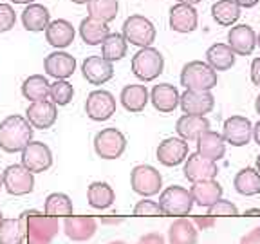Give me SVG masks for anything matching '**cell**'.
Instances as JSON below:
<instances>
[{
    "mask_svg": "<svg viewBox=\"0 0 260 244\" xmlns=\"http://www.w3.org/2000/svg\"><path fill=\"white\" fill-rule=\"evenodd\" d=\"M110 244H125V242H121V240H116V242H110Z\"/></svg>",
    "mask_w": 260,
    "mask_h": 244,
    "instance_id": "cell-54",
    "label": "cell"
},
{
    "mask_svg": "<svg viewBox=\"0 0 260 244\" xmlns=\"http://www.w3.org/2000/svg\"><path fill=\"white\" fill-rule=\"evenodd\" d=\"M152 105L162 114H168L172 110H175V107L179 105V100H181V94L170 83H159L152 89L150 94Z\"/></svg>",
    "mask_w": 260,
    "mask_h": 244,
    "instance_id": "cell-22",
    "label": "cell"
},
{
    "mask_svg": "<svg viewBox=\"0 0 260 244\" xmlns=\"http://www.w3.org/2000/svg\"><path fill=\"white\" fill-rule=\"evenodd\" d=\"M45 40L49 42V45H53L56 49H65L69 47L74 42V27L71 22L58 18L53 20L45 29Z\"/></svg>",
    "mask_w": 260,
    "mask_h": 244,
    "instance_id": "cell-20",
    "label": "cell"
},
{
    "mask_svg": "<svg viewBox=\"0 0 260 244\" xmlns=\"http://www.w3.org/2000/svg\"><path fill=\"white\" fill-rule=\"evenodd\" d=\"M126 148V138L118 129H103L94 138V150L102 159H118Z\"/></svg>",
    "mask_w": 260,
    "mask_h": 244,
    "instance_id": "cell-7",
    "label": "cell"
},
{
    "mask_svg": "<svg viewBox=\"0 0 260 244\" xmlns=\"http://www.w3.org/2000/svg\"><path fill=\"white\" fill-rule=\"evenodd\" d=\"M85 112L94 121H107L116 112V98L109 90L98 89L87 96Z\"/></svg>",
    "mask_w": 260,
    "mask_h": 244,
    "instance_id": "cell-10",
    "label": "cell"
},
{
    "mask_svg": "<svg viewBox=\"0 0 260 244\" xmlns=\"http://www.w3.org/2000/svg\"><path fill=\"white\" fill-rule=\"evenodd\" d=\"M235 190L242 195H256L260 194V174L255 168H242L235 175Z\"/></svg>",
    "mask_w": 260,
    "mask_h": 244,
    "instance_id": "cell-34",
    "label": "cell"
},
{
    "mask_svg": "<svg viewBox=\"0 0 260 244\" xmlns=\"http://www.w3.org/2000/svg\"><path fill=\"white\" fill-rule=\"evenodd\" d=\"M58 118V109L53 102L44 100V102H32L25 110V119L32 129H51L56 123Z\"/></svg>",
    "mask_w": 260,
    "mask_h": 244,
    "instance_id": "cell-13",
    "label": "cell"
},
{
    "mask_svg": "<svg viewBox=\"0 0 260 244\" xmlns=\"http://www.w3.org/2000/svg\"><path fill=\"white\" fill-rule=\"evenodd\" d=\"M118 9H119L118 0H89L87 2L89 16H92L96 20L105 22V24L112 22L118 16Z\"/></svg>",
    "mask_w": 260,
    "mask_h": 244,
    "instance_id": "cell-35",
    "label": "cell"
},
{
    "mask_svg": "<svg viewBox=\"0 0 260 244\" xmlns=\"http://www.w3.org/2000/svg\"><path fill=\"white\" fill-rule=\"evenodd\" d=\"M134 216H146V217H157V216H165L159 206V203L155 201H150V199H145V201H139L138 204L134 206Z\"/></svg>",
    "mask_w": 260,
    "mask_h": 244,
    "instance_id": "cell-41",
    "label": "cell"
},
{
    "mask_svg": "<svg viewBox=\"0 0 260 244\" xmlns=\"http://www.w3.org/2000/svg\"><path fill=\"white\" fill-rule=\"evenodd\" d=\"M63 230L69 239L81 242V240L92 237L94 230H96V223L92 217H65Z\"/></svg>",
    "mask_w": 260,
    "mask_h": 244,
    "instance_id": "cell-26",
    "label": "cell"
},
{
    "mask_svg": "<svg viewBox=\"0 0 260 244\" xmlns=\"http://www.w3.org/2000/svg\"><path fill=\"white\" fill-rule=\"evenodd\" d=\"M228 45L233 49V53L240 56H248L253 53L256 45V35L249 25L240 24L230 29L228 33Z\"/></svg>",
    "mask_w": 260,
    "mask_h": 244,
    "instance_id": "cell-17",
    "label": "cell"
},
{
    "mask_svg": "<svg viewBox=\"0 0 260 244\" xmlns=\"http://www.w3.org/2000/svg\"><path fill=\"white\" fill-rule=\"evenodd\" d=\"M235 53L228 44H213L206 51V60L213 71H228L235 65Z\"/></svg>",
    "mask_w": 260,
    "mask_h": 244,
    "instance_id": "cell-27",
    "label": "cell"
},
{
    "mask_svg": "<svg viewBox=\"0 0 260 244\" xmlns=\"http://www.w3.org/2000/svg\"><path fill=\"white\" fill-rule=\"evenodd\" d=\"M162 67H165L162 54L154 47H143L132 58V73L143 81L155 80L162 73Z\"/></svg>",
    "mask_w": 260,
    "mask_h": 244,
    "instance_id": "cell-5",
    "label": "cell"
},
{
    "mask_svg": "<svg viewBox=\"0 0 260 244\" xmlns=\"http://www.w3.org/2000/svg\"><path fill=\"white\" fill-rule=\"evenodd\" d=\"M155 154L165 167H177L188 158V143L181 138H167L159 143Z\"/></svg>",
    "mask_w": 260,
    "mask_h": 244,
    "instance_id": "cell-16",
    "label": "cell"
},
{
    "mask_svg": "<svg viewBox=\"0 0 260 244\" xmlns=\"http://www.w3.org/2000/svg\"><path fill=\"white\" fill-rule=\"evenodd\" d=\"M32 139V127L18 114H11L0 123V148L9 154L22 152Z\"/></svg>",
    "mask_w": 260,
    "mask_h": 244,
    "instance_id": "cell-1",
    "label": "cell"
},
{
    "mask_svg": "<svg viewBox=\"0 0 260 244\" xmlns=\"http://www.w3.org/2000/svg\"><path fill=\"white\" fill-rule=\"evenodd\" d=\"M83 76L92 85H103L114 76V67L103 56H89L81 65Z\"/></svg>",
    "mask_w": 260,
    "mask_h": 244,
    "instance_id": "cell-19",
    "label": "cell"
},
{
    "mask_svg": "<svg viewBox=\"0 0 260 244\" xmlns=\"http://www.w3.org/2000/svg\"><path fill=\"white\" fill-rule=\"evenodd\" d=\"M177 134L181 136V139L184 141H193V139H199L204 132L210 130V121H208L204 116H190V114H184L177 119Z\"/></svg>",
    "mask_w": 260,
    "mask_h": 244,
    "instance_id": "cell-21",
    "label": "cell"
},
{
    "mask_svg": "<svg viewBox=\"0 0 260 244\" xmlns=\"http://www.w3.org/2000/svg\"><path fill=\"white\" fill-rule=\"evenodd\" d=\"M224 141L232 143L233 146H244L248 145L249 139L253 138V125L248 118L244 116H232L224 121L222 130Z\"/></svg>",
    "mask_w": 260,
    "mask_h": 244,
    "instance_id": "cell-14",
    "label": "cell"
},
{
    "mask_svg": "<svg viewBox=\"0 0 260 244\" xmlns=\"http://www.w3.org/2000/svg\"><path fill=\"white\" fill-rule=\"evenodd\" d=\"M44 214L49 217H71L73 216V201L69 199V195L54 192L45 199L44 204Z\"/></svg>",
    "mask_w": 260,
    "mask_h": 244,
    "instance_id": "cell-36",
    "label": "cell"
},
{
    "mask_svg": "<svg viewBox=\"0 0 260 244\" xmlns=\"http://www.w3.org/2000/svg\"><path fill=\"white\" fill-rule=\"evenodd\" d=\"M44 69L49 76L56 78V80H67L76 71V60L69 53L56 51V53H51L49 56H45Z\"/></svg>",
    "mask_w": 260,
    "mask_h": 244,
    "instance_id": "cell-18",
    "label": "cell"
},
{
    "mask_svg": "<svg viewBox=\"0 0 260 244\" xmlns=\"http://www.w3.org/2000/svg\"><path fill=\"white\" fill-rule=\"evenodd\" d=\"M255 109H256V112L260 114V94H258V98H256V102H255Z\"/></svg>",
    "mask_w": 260,
    "mask_h": 244,
    "instance_id": "cell-50",
    "label": "cell"
},
{
    "mask_svg": "<svg viewBox=\"0 0 260 244\" xmlns=\"http://www.w3.org/2000/svg\"><path fill=\"white\" fill-rule=\"evenodd\" d=\"M87 201L92 208L98 210H105L110 208L114 203V190L110 185L103 183V181H94L87 188Z\"/></svg>",
    "mask_w": 260,
    "mask_h": 244,
    "instance_id": "cell-30",
    "label": "cell"
},
{
    "mask_svg": "<svg viewBox=\"0 0 260 244\" xmlns=\"http://www.w3.org/2000/svg\"><path fill=\"white\" fill-rule=\"evenodd\" d=\"M256 168H258V174H260V156L256 158Z\"/></svg>",
    "mask_w": 260,
    "mask_h": 244,
    "instance_id": "cell-52",
    "label": "cell"
},
{
    "mask_svg": "<svg viewBox=\"0 0 260 244\" xmlns=\"http://www.w3.org/2000/svg\"><path fill=\"white\" fill-rule=\"evenodd\" d=\"M256 44L260 45V35H258V37H256Z\"/></svg>",
    "mask_w": 260,
    "mask_h": 244,
    "instance_id": "cell-55",
    "label": "cell"
},
{
    "mask_svg": "<svg viewBox=\"0 0 260 244\" xmlns=\"http://www.w3.org/2000/svg\"><path fill=\"white\" fill-rule=\"evenodd\" d=\"M170 27L177 33H191L197 27V11L193 6L177 4L170 9Z\"/></svg>",
    "mask_w": 260,
    "mask_h": 244,
    "instance_id": "cell-23",
    "label": "cell"
},
{
    "mask_svg": "<svg viewBox=\"0 0 260 244\" xmlns=\"http://www.w3.org/2000/svg\"><path fill=\"white\" fill-rule=\"evenodd\" d=\"M119 100H121V105L128 112H141V110H145L146 103H148V90H146L145 85L130 83V85L123 87Z\"/></svg>",
    "mask_w": 260,
    "mask_h": 244,
    "instance_id": "cell-25",
    "label": "cell"
},
{
    "mask_svg": "<svg viewBox=\"0 0 260 244\" xmlns=\"http://www.w3.org/2000/svg\"><path fill=\"white\" fill-rule=\"evenodd\" d=\"M159 206H161L162 214L170 217H184L191 211L193 206V197L191 192L186 188L174 185L168 187L159 197Z\"/></svg>",
    "mask_w": 260,
    "mask_h": 244,
    "instance_id": "cell-4",
    "label": "cell"
},
{
    "mask_svg": "<svg viewBox=\"0 0 260 244\" xmlns=\"http://www.w3.org/2000/svg\"><path fill=\"white\" fill-rule=\"evenodd\" d=\"M239 8H255L258 4V0H235Z\"/></svg>",
    "mask_w": 260,
    "mask_h": 244,
    "instance_id": "cell-46",
    "label": "cell"
},
{
    "mask_svg": "<svg viewBox=\"0 0 260 244\" xmlns=\"http://www.w3.org/2000/svg\"><path fill=\"white\" fill-rule=\"evenodd\" d=\"M139 244H165V240L159 233H148V235L139 239Z\"/></svg>",
    "mask_w": 260,
    "mask_h": 244,
    "instance_id": "cell-45",
    "label": "cell"
},
{
    "mask_svg": "<svg viewBox=\"0 0 260 244\" xmlns=\"http://www.w3.org/2000/svg\"><path fill=\"white\" fill-rule=\"evenodd\" d=\"M253 138H255V141L260 145V121L256 123L255 127H253Z\"/></svg>",
    "mask_w": 260,
    "mask_h": 244,
    "instance_id": "cell-47",
    "label": "cell"
},
{
    "mask_svg": "<svg viewBox=\"0 0 260 244\" xmlns=\"http://www.w3.org/2000/svg\"><path fill=\"white\" fill-rule=\"evenodd\" d=\"M130 185L136 194L143 195V197H152V195L159 194L162 185L161 174L150 165H138L134 167L132 174H130Z\"/></svg>",
    "mask_w": 260,
    "mask_h": 244,
    "instance_id": "cell-8",
    "label": "cell"
},
{
    "mask_svg": "<svg viewBox=\"0 0 260 244\" xmlns=\"http://www.w3.org/2000/svg\"><path fill=\"white\" fill-rule=\"evenodd\" d=\"M184 177L191 183H203V181H213L217 175V163L201 156L199 152L188 156V161L183 168Z\"/></svg>",
    "mask_w": 260,
    "mask_h": 244,
    "instance_id": "cell-12",
    "label": "cell"
},
{
    "mask_svg": "<svg viewBox=\"0 0 260 244\" xmlns=\"http://www.w3.org/2000/svg\"><path fill=\"white\" fill-rule=\"evenodd\" d=\"M4 187V181H2V174H0V188Z\"/></svg>",
    "mask_w": 260,
    "mask_h": 244,
    "instance_id": "cell-53",
    "label": "cell"
},
{
    "mask_svg": "<svg viewBox=\"0 0 260 244\" xmlns=\"http://www.w3.org/2000/svg\"><path fill=\"white\" fill-rule=\"evenodd\" d=\"M20 224L27 244H51L58 233L56 217H49L37 210H25L20 216Z\"/></svg>",
    "mask_w": 260,
    "mask_h": 244,
    "instance_id": "cell-2",
    "label": "cell"
},
{
    "mask_svg": "<svg viewBox=\"0 0 260 244\" xmlns=\"http://www.w3.org/2000/svg\"><path fill=\"white\" fill-rule=\"evenodd\" d=\"M191 197L197 204L201 206H208L215 204L220 199V194H222V188L215 181H203V183H193L191 187Z\"/></svg>",
    "mask_w": 260,
    "mask_h": 244,
    "instance_id": "cell-31",
    "label": "cell"
},
{
    "mask_svg": "<svg viewBox=\"0 0 260 244\" xmlns=\"http://www.w3.org/2000/svg\"><path fill=\"white\" fill-rule=\"evenodd\" d=\"M74 89L67 80H56L54 83H51V90H49V98L51 102L58 107H63L73 100Z\"/></svg>",
    "mask_w": 260,
    "mask_h": 244,
    "instance_id": "cell-40",
    "label": "cell"
},
{
    "mask_svg": "<svg viewBox=\"0 0 260 244\" xmlns=\"http://www.w3.org/2000/svg\"><path fill=\"white\" fill-rule=\"evenodd\" d=\"M123 37L126 42L138 45V47H150L155 40V27L148 18L141 15L128 16L123 24Z\"/></svg>",
    "mask_w": 260,
    "mask_h": 244,
    "instance_id": "cell-6",
    "label": "cell"
},
{
    "mask_svg": "<svg viewBox=\"0 0 260 244\" xmlns=\"http://www.w3.org/2000/svg\"><path fill=\"white\" fill-rule=\"evenodd\" d=\"M208 216L215 217V216H239V210H237L235 204H232L230 201H224V199H219L215 204H211L208 208Z\"/></svg>",
    "mask_w": 260,
    "mask_h": 244,
    "instance_id": "cell-42",
    "label": "cell"
},
{
    "mask_svg": "<svg viewBox=\"0 0 260 244\" xmlns=\"http://www.w3.org/2000/svg\"><path fill=\"white\" fill-rule=\"evenodd\" d=\"M211 16H213V20L217 24L228 27V25L235 24L239 20L240 8L237 6L235 0H219V2L211 6Z\"/></svg>",
    "mask_w": 260,
    "mask_h": 244,
    "instance_id": "cell-33",
    "label": "cell"
},
{
    "mask_svg": "<svg viewBox=\"0 0 260 244\" xmlns=\"http://www.w3.org/2000/svg\"><path fill=\"white\" fill-rule=\"evenodd\" d=\"M170 244H195V230L184 219L175 221L170 226Z\"/></svg>",
    "mask_w": 260,
    "mask_h": 244,
    "instance_id": "cell-39",
    "label": "cell"
},
{
    "mask_svg": "<svg viewBox=\"0 0 260 244\" xmlns=\"http://www.w3.org/2000/svg\"><path fill=\"white\" fill-rule=\"evenodd\" d=\"M25 235L20 219H2L0 223V244H24Z\"/></svg>",
    "mask_w": 260,
    "mask_h": 244,
    "instance_id": "cell-38",
    "label": "cell"
},
{
    "mask_svg": "<svg viewBox=\"0 0 260 244\" xmlns=\"http://www.w3.org/2000/svg\"><path fill=\"white\" fill-rule=\"evenodd\" d=\"M2 181L8 194L11 195H27L35 188V175L24 165H9L2 172Z\"/></svg>",
    "mask_w": 260,
    "mask_h": 244,
    "instance_id": "cell-9",
    "label": "cell"
},
{
    "mask_svg": "<svg viewBox=\"0 0 260 244\" xmlns=\"http://www.w3.org/2000/svg\"><path fill=\"white\" fill-rule=\"evenodd\" d=\"M251 81L260 87V58H255L251 64Z\"/></svg>",
    "mask_w": 260,
    "mask_h": 244,
    "instance_id": "cell-44",
    "label": "cell"
},
{
    "mask_svg": "<svg viewBox=\"0 0 260 244\" xmlns=\"http://www.w3.org/2000/svg\"><path fill=\"white\" fill-rule=\"evenodd\" d=\"M74 4H87V2H89V0H73Z\"/></svg>",
    "mask_w": 260,
    "mask_h": 244,
    "instance_id": "cell-51",
    "label": "cell"
},
{
    "mask_svg": "<svg viewBox=\"0 0 260 244\" xmlns=\"http://www.w3.org/2000/svg\"><path fill=\"white\" fill-rule=\"evenodd\" d=\"M80 35L83 38V42L89 45H100L105 42V38L110 35L109 25L102 20H96L92 16L83 18L80 24Z\"/></svg>",
    "mask_w": 260,
    "mask_h": 244,
    "instance_id": "cell-29",
    "label": "cell"
},
{
    "mask_svg": "<svg viewBox=\"0 0 260 244\" xmlns=\"http://www.w3.org/2000/svg\"><path fill=\"white\" fill-rule=\"evenodd\" d=\"M181 85L186 87V90H211L217 85V71L206 62H188L181 73Z\"/></svg>",
    "mask_w": 260,
    "mask_h": 244,
    "instance_id": "cell-3",
    "label": "cell"
},
{
    "mask_svg": "<svg viewBox=\"0 0 260 244\" xmlns=\"http://www.w3.org/2000/svg\"><path fill=\"white\" fill-rule=\"evenodd\" d=\"M49 90H51V83L42 74H32V76L25 78L24 83H22V94H24V98L31 100V102H44V100H47Z\"/></svg>",
    "mask_w": 260,
    "mask_h": 244,
    "instance_id": "cell-32",
    "label": "cell"
},
{
    "mask_svg": "<svg viewBox=\"0 0 260 244\" xmlns=\"http://www.w3.org/2000/svg\"><path fill=\"white\" fill-rule=\"evenodd\" d=\"M197 152L211 161H219L226 152V141L220 134L208 130L197 139Z\"/></svg>",
    "mask_w": 260,
    "mask_h": 244,
    "instance_id": "cell-24",
    "label": "cell"
},
{
    "mask_svg": "<svg viewBox=\"0 0 260 244\" xmlns=\"http://www.w3.org/2000/svg\"><path fill=\"white\" fill-rule=\"evenodd\" d=\"M16 15L9 4H0V33H6L15 27Z\"/></svg>",
    "mask_w": 260,
    "mask_h": 244,
    "instance_id": "cell-43",
    "label": "cell"
},
{
    "mask_svg": "<svg viewBox=\"0 0 260 244\" xmlns=\"http://www.w3.org/2000/svg\"><path fill=\"white\" fill-rule=\"evenodd\" d=\"M179 105L184 114L190 116H204L211 112L215 105V98L210 90H186L179 100Z\"/></svg>",
    "mask_w": 260,
    "mask_h": 244,
    "instance_id": "cell-15",
    "label": "cell"
},
{
    "mask_svg": "<svg viewBox=\"0 0 260 244\" xmlns=\"http://www.w3.org/2000/svg\"><path fill=\"white\" fill-rule=\"evenodd\" d=\"M13 4H31L32 0H11Z\"/></svg>",
    "mask_w": 260,
    "mask_h": 244,
    "instance_id": "cell-49",
    "label": "cell"
},
{
    "mask_svg": "<svg viewBox=\"0 0 260 244\" xmlns=\"http://www.w3.org/2000/svg\"><path fill=\"white\" fill-rule=\"evenodd\" d=\"M2 219H4V217H2V211H0V223H2Z\"/></svg>",
    "mask_w": 260,
    "mask_h": 244,
    "instance_id": "cell-56",
    "label": "cell"
},
{
    "mask_svg": "<svg viewBox=\"0 0 260 244\" xmlns=\"http://www.w3.org/2000/svg\"><path fill=\"white\" fill-rule=\"evenodd\" d=\"M201 0H179V4H188V6H195L199 4Z\"/></svg>",
    "mask_w": 260,
    "mask_h": 244,
    "instance_id": "cell-48",
    "label": "cell"
},
{
    "mask_svg": "<svg viewBox=\"0 0 260 244\" xmlns=\"http://www.w3.org/2000/svg\"><path fill=\"white\" fill-rule=\"evenodd\" d=\"M125 54H126L125 37L118 35V33H110L109 37L105 38V42L102 44V56L112 64V62L121 60Z\"/></svg>",
    "mask_w": 260,
    "mask_h": 244,
    "instance_id": "cell-37",
    "label": "cell"
},
{
    "mask_svg": "<svg viewBox=\"0 0 260 244\" xmlns=\"http://www.w3.org/2000/svg\"><path fill=\"white\" fill-rule=\"evenodd\" d=\"M22 22H24V27L27 31H44L51 24V13L42 4H29L25 11L22 13Z\"/></svg>",
    "mask_w": 260,
    "mask_h": 244,
    "instance_id": "cell-28",
    "label": "cell"
},
{
    "mask_svg": "<svg viewBox=\"0 0 260 244\" xmlns=\"http://www.w3.org/2000/svg\"><path fill=\"white\" fill-rule=\"evenodd\" d=\"M22 165L32 174H40L51 168L53 165V152L45 143L31 141L22 150Z\"/></svg>",
    "mask_w": 260,
    "mask_h": 244,
    "instance_id": "cell-11",
    "label": "cell"
}]
</instances>
